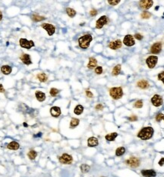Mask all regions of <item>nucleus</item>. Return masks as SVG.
<instances>
[{
  "mask_svg": "<svg viewBox=\"0 0 164 177\" xmlns=\"http://www.w3.org/2000/svg\"><path fill=\"white\" fill-rule=\"evenodd\" d=\"M153 134V129L151 127H145L138 132V137L142 140H148L152 138Z\"/></svg>",
  "mask_w": 164,
  "mask_h": 177,
  "instance_id": "nucleus-1",
  "label": "nucleus"
},
{
  "mask_svg": "<svg viewBox=\"0 0 164 177\" xmlns=\"http://www.w3.org/2000/svg\"><path fill=\"white\" fill-rule=\"evenodd\" d=\"M92 40H93V38L91 35H85L81 37L78 39V44H79L80 47H81L82 49L88 48Z\"/></svg>",
  "mask_w": 164,
  "mask_h": 177,
  "instance_id": "nucleus-2",
  "label": "nucleus"
},
{
  "mask_svg": "<svg viewBox=\"0 0 164 177\" xmlns=\"http://www.w3.org/2000/svg\"><path fill=\"white\" fill-rule=\"evenodd\" d=\"M109 95L113 99L118 100L123 96V91L121 87H113L109 89Z\"/></svg>",
  "mask_w": 164,
  "mask_h": 177,
  "instance_id": "nucleus-3",
  "label": "nucleus"
},
{
  "mask_svg": "<svg viewBox=\"0 0 164 177\" xmlns=\"http://www.w3.org/2000/svg\"><path fill=\"white\" fill-rule=\"evenodd\" d=\"M19 44L21 47L27 49V50H30L31 47L35 46V44L34 43L33 40H28L26 38H21L19 40Z\"/></svg>",
  "mask_w": 164,
  "mask_h": 177,
  "instance_id": "nucleus-4",
  "label": "nucleus"
},
{
  "mask_svg": "<svg viewBox=\"0 0 164 177\" xmlns=\"http://www.w3.org/2000/svg\"><path fill=\"white\" fill-rule=\"evenodd\" d=\"M140 163L141 162H140V159L138 158L134 157L128 159L126 161V165H128V166H130L131 168H137V167H138L139 165H140Z\"/></svg>",
  "mask_w": 164,
  "mask_h": 177,
  "instance_id": "nucleus-5",
  "label": "nucleus"
},
{
  "mask_svg": "<svg viewBox=\"0 0 164 177\" xmlns=\"http://www.w3.org/2000/svg\"><path fill=\"white\" fill-rule=\"evenodd\" d=\"M59 160L61 163L63 164H70L73 161V158L71 155L68 154H63L61 157H59Z\"/></svg>",
  "mask_w": 164,
  "mask_h": 177,
  "instance_id": "nucleus-6",
  "label": "nucleus"
},
{
  "mask_svg": "<svg viewBox=\"0 0 164 177\" xmlns=\"http://www.w3.org/2000/svg\"><path fill=\"white\" fill-rule=\"evenodd\" d=\"M41 27L47 31V33L50 36H52L55 31V28L54 25L49 24V23H43L41 24Z\"/></svg>",
  "mask_w": 164,
  "mask_h": 177,
  "instance_id": "nucleus-7",
  "label": "nucleus"
},
{
  "mask_svg": "<svg viewBox=\"0 0 164 177\" xmlns=\"http://www.w3.org/2000/svg\"><path fill=\"white\" fill-rule=\"evenodd\" d=\"M157 60H158V57L157 56H150L146 60V63H147L148 67L152 69L156 66Z\"/></svg>",
  "mask_w": 164,
  "mask_h": 177,
  "instance_id": "nucleus-8",
  "label": "nucleus"
},
{
  "mask_svg": "<svg viewBox=\"0 0 164 177\" xmlns=\"http://www.w3.org/2000/svg\"><path fill=\"white\" fill-rule=\"evenodd\" d=\"M108 21V19L106 15H103L101 16L99 19L97 21V23H96V28L97 29H100L102 28Z\"/></svg>",
  "mask_w": 164,
  "mask_h": 177,
  "instance_id": "nucleus-9",
  "label": "nucleus"
},
{
  "mask_svg": "<svg viewBox=\"0 0 164 177\" xmlns=\"http://www.w3.org/2000/svg\"><path fill=\"white\" fill-rule=\"evenodd\" d=\"M151 102L152 104L156 106V107H159L163 104V98L160 96L159 95H154L152 98H151Z\"/></svg>",
  "mask_w": 164,
  "mask_h": 177,
  "instance_id": "nucleus-10",
  "label": "nucleus"
},
{
  "mask_svg": "<svg viewBox=\"0 0 164 177\" xmlns=\"http://www.w3.org/2000/svg\"><path fill=\"white\" fill-rule=\"evenodd\" d=\"M161 50H162V44L160 42H157V43H155L151 47L150 52L152 54H159L161 51Z\"/></svg>",
  "mask_w": 164,
  "mask_h": 177,
  "instance_id": "nucleus-11",
  "label": "nucleus"
},
{
  "mask_svg": "<svg viewBox=\"0 0 164 177\" xmlns=\"http://www.w3.org/2000/svg\"><path fill=\"white\" fill-rule=\"evenodd\" d=\"M123 43L126 46H128V47H131V46H133L134 44V38L132 35H127L125 38H124V40H123Z\"/></svg>",
  "mask_w": 164,
  "mask_h": 177,
  "instance_id": "nucleus-12",
  "label": "nucleus"
},
{
  "mask_svg": "<svg viewBox=\"0 0 164 177\" xmlns=\"http://www.w3.org/2000/svg\"><path fill=\"white\" fill-rule=\"evenodd\" d=\"M122 41L120 40H116L115 41H112L109 44V47L112 50H117L122 47Z\"/></svg>",
  "mask_w": 164,
  "mask_h": 177,
  "instance_id": "nucleus-13",
  "label": "nucleus"
},
{
  "mask_svg": "<svg viewBox=\"0 0 164 177\" xmlns=\"http://www.w3.org/2000/svg\"><path fill=\"white\" fill-rule=\"evenodd\" d=\"M20 59L22 61L23 63L25 65H31L32 63V61L31 59V56L27 54H22L20 57Z\"/></svg>",
  "mask_w": 164,
  "mask_h": 177,
  "instance_id": "nucleus-14",
  "label": "nucleus"
},
{
  "mask_svg": "<svg viewBox=\"0 0 164 177\" xmlns=\"http://www.w3.org/2000/svg\"><path fill=\"white\" fill-rule=\"evenodd\" d=\"M51 115L55 118H58L61 115V108L58 106H53L50 108Z\"/></svg>",
  "mask_w": 164,
  "mask_h": 177,
  "instance_id": "nucleus-15",
  "label": "nucleus"
},
{
  "mask_svg": "<svg viewBox=\"0 0 164 177\" xmlns=\"http://www.w3.org/2000/svg\"><path fill=\"white\" fill-rule=\"evenodd\" d=\"M140 6L144 9H149L153 4V1H149V0H144L140 2Z\"/></svg>",
  "mask_w": 164,
  "mask_h": 177,
  "instance_id": "nucleus-16",
  "label": "nucleus"
},
{
  "mask_svg": "<svg viewBox=\"0 0 164 177\" xmlns=\"http://www.w3.org/2000/svg\"><path fill=\"white\" fill-rule=\"evenodd\" d=\"M99 144V140L97 138L94 137H91V138H88V146L90 147H94L98 146Z\"/></svg>",
  "mask_w": 164,
  "mask_h": 177,
  "instance_id": "nucleus-17",
  "label": "nucleus"
},
{
  "mask_svg": "<svg viewBox=\"0 0 164 177\" xmlns=\"http://www.w3.org/2000/svg\"><path fill=\"white\" fill-rule=\"evenodd\" d=\"M141 174L144 177H154L157 176L156 172L153 170H143Z\"/></svg>",
  "mask_w": 164,
  "mask_h": 177,
  "instance_id": "nucleus-18",
  "label": "nucleus"
},
{
  "mask_svg": "<svg viewBox=\"0 0 164 177\" xmlns=\"http://www.w3.org/2000/svg\"><path fill=\"white\" fill-rule=\"evenodd\" d=\"M1 71L4 75H9L12 71V68L8 65H3L1 67Z\"/></svg>",
  "mask_w": 164,
  "mask_h": 177,
  "instance_id": "nucleus-19",
  "label": "nucleus"
},
{
  "mask_svg": "<svg viewBox=\"0 0 164 177\" xmlns=\"http://www.w3.org/2000/svg\"><path fill=\"white\" fill-rule=\"evenodd\" d=\"M137 86H138L139 88L142 89H146L149 88L150 84H149V82H148L147 80L142 79V80H140V81H138V82Z\"/></svg>",
  "mask_w": 164,
  "mask_h": 177,
  "instance_id": "nucleus-20",
  "label": "nucleus"
},
{
  "mask_svg": "<svg viewBox=\"0 0 164 177\" xmlns=\"http://www.w3.org/2000/svg\"><path fill=\"white\" fill-rule=\"evenodd\" d=\"M19 147H20V145L17 141H12L7 146V148L12 150H17L19 149Z\"/></svg>",
  "mask_w": 164,
  "mask_h": 177,
  "instance_id": "nucleus-21",
  "label": "nucleus"
},
{
  "mask_svg": "<svg viewBox=\"0 0 164 177\" xmlns=\"http://www.w3.org/2000/svg\"><path fill=\"white\" fill-rule=\"evenodd\" d=\"M35 96H36V99H37L39 102H40L45 101V99H46V95H45V93L43 92L36 91V92H35Z\"/></svg>",
  "mask_w": 164,
  "mask_h": 177,
  "instance_id": "nucleus-22",
  "label": "nucleus"
},
{
  "mask_svg": "<svg viewBox=\"0 0 164 177\" xmlns=\"http://www.w3.org/2000/svg\"><path fill=\"white\" fill-rule=\"evenodd\" d=\"M97 60L93 57H91L89 59V63L88 64V67L89 69H93L97 66Z\"/></svg>",
  "mask_w": 164,
  "mask_h": 177,
  "instance_id": "nucleus-23",
  "label": "nucleus"
},
{
  "mask_svg": "<svg viewBox=\"0 0 164 177\" xmlns=\"http://www.w3.org/2000/svg\"><path fill=\"white\" fill-rule=\"evenodd\" d=\"M36 77L41 82H46L48 80V77H47L46 74L44 73H40L37 74Z\"/></svg>",
  "mask_w": 164,
  "mask_h": 177,
  "instance_id": "nucleus-24",
  "label": "nucleus"
},
{
  "mask_svg": "<svg viewBox=\"0 0 164 177\" xmlns=\"http://www.w3.org/2000/svg\"><path fill=\"white\" fill-rule=\"evenodd\" d=\"M83 111H84V107H83L81 105H78L74 108V112L75 115H79L82 114Z\"/></svg>",
  "mask_w": 164,
  "mask_h": 177,
  "instance_id": "nucleus-25",
  "label": "nucleus"
},
{
  "mask_svg": "<svg viewBox=\"0 0 164 177\" xmlns=\"http://www.w3.org/2000/svg\"><path fill=\"white\" fill-rule=\"evenodd\" d=\"M117 136H118V134L114 132V133H111V134H107L105 138L108 141H113L115 138H117Z\"/></svg>",
  "mask_w": 164,
  "mask_h": 177,
  "instance_id": "nucleus-26",
  "label": "nucleus"
},
{
  "mask_svg": "<svg viewBox=\"0 0 164 177\" xmlns=\"http://www.w3.org/2000/svg\"><path fill=\"white\" fill-rule=\"evenodd\" d=\"M125 153H126V148L123 147H120L117 148L115 150V155L117 157H120V156L123 155Z\"/></svg>",
  "mask_w": 164,
  "mask_h": 177,
  "instance_id": "nucleus-27",
  "label": "nucleus"
},
{
  "mask_svg": "<svg viewBox=\"0 0 164 177\" xmlns=\"http://www.w3.org/2000/svg\"><path fill=\"white\" fill-rule=\"evenodd\" d=\"M120 71H121V65L120 64H118V65H116L113 68L112 73L113 76H118L120 73Z\"/></svg>",
  "mask_w": 164,
  "mask_h": 177,
  "instance_id": "nucleus-28",
  "label": "nucleus"
},
{
  "mask_svg": "<svg viewBox=\"0 0 164 177\" xmlns=\"http://www.w3.org/2000/svg\"><path fill=\"white\" fill-rule=\"evenodd\" d=\"M80 168H81V172H82L83 173H88V172L90 171V169H91L90 166L88 165V164H82V165L81 166Z\"/></svg>",
  "mask_w": 164,
  "mask_h": 177,
  "instance_id": "nucleus-29",
  "label": "nucleus"
},
{
  "mask_svg": "<svg viewBox=\"0 0 164 177\" xmlns=\"http://www.w3.org/2000/svg\"><path fill=\"white\" fill-rule=\"evenodd\" d=\"M36 156H37V152L35 151V150H31V151H29L28 154H27V157H28V158H29L30 159H31V160L35 159V158L36 157Z\"/></svg>",
  "mask_w": 164,
  "mask_h": 177,
  "instance_id": "nucleus-30",
  "label": "nucleus"
},
{
  "mask_svg": "<svg viewBox=\"0 0 164 177\" xmlns=\"http://www.w3.org/2000/svg\"><path fill=\"white\" fill-rule=\"evenodd\" d=\"M79 122H80L79 119L75 118H72V120H71V121H70V127L72 128H73L77 127V126L79 124Z\"/></svg>",
  "mask_w": 164,
  "mask_h": 177,
  "instance_id": "nucleus-31",
  "label": "nucleus"
},
{
  "mask_svg": "<svg viewBox=\"0 0 164 177\" xmlns=\"http://www.w3.org/2000/svg\"><path fill=\"white\" fill-rule=\"evenodd\" d=\"M31 19H32V20H33L34 21H36V22L41 21H43V20L46 19L45 17H43V16H40V15H35V14H34V15L31 16Z\"/></svg>",
  "mask_w": 164,
  "mask_h": 177,
  "instance_id": "nucleus-32",
  "label": "nucleus"
},
{
  "mask_svg": "<svg viewBox=\"0 0 164 177\" xmlns=\"http://www.w3.org/2000/svg\"><path fill=\"white\" fill-rule=\"evenodd\" d=\"M66 12H67L68 15H69V17H71V18L74 17L75 15H76L75 10H74L73 9H71V8H67V9H66Z\"/></svg>",
  "mask_w": 164,
  "mask_h": 177,
  "instance_id": "nucleus-33",
  "label": "nucleus"
},
{
  "mask_svg": "<svg viewBox=\"0 0 164 177\" xmlns=\"http://www.w3.org/2000/svg\"><path fill=\"white\" fill-rule=\"evenodd\" d=\"M59 90L57 89H55V88H52V89H50V92L51 96H53V97L56 96L59 94Z\"/></svg>",
  "mask_w": 164,
  "mask_h": 177,
  "instance_id": "nucleus-34",
  "label": "nucleus"
},
{
  "mask_svg": "<svg viewBox=\"0 0 164 177\" xmlns=\"http://www.w3.org/2000/svg\"><path fill=\"white\" fill-rule=\"evenodd\" d=\"M142 106H143V101L142 100H138L134 104V107H135L137 108H141Z\"/></svg>",
  "mask_w": 164,
  "mask_h": 177,
  "instance_id": "nucleus-35",
  "label": "nucleus"
},
{
  "mask_svg": "<svg viewBox=\"0 0 164 177\" xmlns=\"http://www.w3.org/2000/svg\"><path fill=\"white\" fill-rule=\"evenodd\" d=\"M151 16V14L148 12H144L141 14V18L142 19H149Z\"/></svg>",
  "mask_w": 164,
  "mask_h": 177,
  "instance_id": "nucleus-36",
  "label": "nucleus"
},
{
  "mask_svg": "<svg viewBox=\"0 0 164 177\" xmlns=\"http://www.w3.org/2000/svg\"><path fill=\"white\" fill-rule=\"evenodd\" d=\"M95 73L98 75L101 74L103 73V68L102 66H97L96 69H95Z\"/></svg>",
  "mask_w": 164,
  "mask_h": 177,
  "instance_id": "nucleus-37",
  "label": "nucleus"
},
{
  "mask_svg": "<svg viewBox=\"0 0 164 177\" xmlns=\"http://www.w3.org/2000/svg\"><path fill=\"white\" fill-rule=\"evenodd\" d=\"M163 119H164V115L163 114H162V113H159V114H157V115L156 116V120H157V121H162Z\"/></svg>",
  "mask_w": 164,
  "mask_h": 177,
  "instance_id": "nucleus-38",
  "label": "nucleus"
},
{
  "mask_svg": "<svg viewBox=\"0 0 164 177\" xmlns=\"http://www.w3.org/2000/svg\"><path fill=\"white\" fill-rule=\"evenodd\" d=\"M158 79H159V80H161V81L164 83V71L163 72H162V73H160L158 75Z\"/></svg>",
  "mask_w": 164,
  "mask_h": 177,
  "instance_id": "nucleus-39",
  "label": "nucleus"
},
{
  "mask_svg": "<svg viewBox=\"0 0 164 177\" xmlns=\"http://www.w3.org/2000/svg\"><path fill=\"white\" fill-rule=\"evenodd\" d=\"M120 2V1L119 0H118V1H108V3H109V5H116L117 4H119Z\"/></svg>",
  "mask_w": 164,
  "mask_h": 177,
  "instance_id": "nucleus-40",
  "label": "nucleus"
},
{
  "mask_svg": "<svg viewBox=\"0 0 164 177\" xmlns=\"http://www.w3.org/2000/svg\"><path fill=\"white\" fill-rule=\"evenodd\" d=\"M103 108V105L102 104H98L95 107V109L96 110H102Z\"/></svg>",
  "mask_w": 164,
  "mask_h": 177,
  "instance_id": "nucleus-41",
  "label": "nucleus"
},
{
  "mask_svg": "<svg viewBox=\"0 0 164 177\" xmlns=\"http://www.w3.org/2000/svg\"><path fill=\"white\" fill-rule=\"evenodd\" d=\"M134 38H135L136 39L139 40L143 39V36H142L141 35H140V34H136V35H134Z\"/></svg>",
  "mask_w": 164,
  "mask_h": 177,
  "instance_id": "nucleus-42",
  "label": "nucleus"
},
{
  "mask_svg": "<svg viewBox=\"0 0 164 177\" xmlns=\"http://www.w3.org/2000/svg\"><path fill=\"white\" fill-rule=\"evenodd\" d=\"M86 96L88 97V98H93V93L91 92V91H86Z\"/></svg>",
  "mask_w": 164,
  "mask_h": 177,
  "instance_id": "nucleus-43",
  "label": "nucleus"
},
{
  "mask_svg": "<svg viewBox=\"0 0 164 177\" xmlns=\"http://www.w3.org/2000/svg\"><path fill=\"white\" fill-rule=\"evenodd\" d=\"M97 11L95 9H92L90 12V15L91 16H95V15H97Z\"/></svg>",
  "mask_w": 164,
  "mask_h": 177,
  "instance_id": "nucleus-44",
  "label": "nucleus"
},
{
  "mask_svg": "<svg viewBox=\"0 0 164 177\" xmlns=\"http://www.w3.org/2000/svg\"><path fill=\"white\" fill-rule=\"evenodd\" d=\"M128 120H129L130 121H137V120H138V118H137V116H135V115H132V116H131V117L128 118Z\"/></svg>",
  "mask_w": 164,
  "mask_h": 177,
  "instance_id": "nucleus-45",
  "label": "nucleus"
},
{
  "mask_svg": "<svg viewBox=\"0 0 164 177\" xmlns=\"http://www.w3.org/2000/svg\"><path fill=\"white\" fill-rule=\"evenodd\" d=\"M0 92L1 93L5 92V89H4V87H3V86L2 84H0Z\"/></svg>",
  "mask_w": 164,
  "mask_h": 177,
  "instance_id": "nucleus-46",
  "label": "nucleus"
},
{
  "mask_svg": "<svg viewBox=\"0 0 164 177\" xmlns=\"http://www.w3.org/2000/svg\"><path fill=\"white\" fill-rule=\"evenodd\" d=\"M159 164L160 165V166H163L164 164V158H162L160 160V162H159Z\"/></svg>",
  "mask_w": 164,
  "mask_h": 177,
  "instance_id": "nucleus-47",
  "label": "nucleus"
},
{
  "mask_svg": "<svg viewBox=\"0 0 164 177\" xmlns=\"http://www.w3.org/2000/svg\"><path fill=\"white\" fill-rule=\"evenodd\" d=\"M42 136V133H38L37 135H34L35 138H37V137H41Z\"/></svg>",
  "mask_w": 164,
  "mask_h": 177,
  "instance_id": "nucleus-48",
  "label": "nucleus"
},
{
  "mask_svg": "<svg viewBox=\"0 0 164 177\" xmlns=\"http://www.w3.org/2000/svg\"><path fill=\"white\" fill-rule=\"evenodd\" d=\"M2 12L0 11V21L2 20Z\"/></svg>",
  "mask_w": 164,
  "mask_h": 177,
  "instance_id": "nucleus-49",
  "label": "nucleus"
},
{
  "mask_svg": "<svg viewBox=\"0 0 164 177\" xmlns=\"http://www.w3.org/2000/svg\"><path fill=\"white\" fill-rule=\"evenodd\" d=\"M24 127H27V124L26 123H24Z\"/></svg>",
  "mask_w": 164,
  "mask_h": 177,
  "instance_id": "nucleus-50",
  "label": "nucleus"
},
{
  "mask_svg": "<svg viewBox=\"0 0 164 177\" xmlns=\"http://www.w3.org/2000/svg\"><path fill=\"white\" fill-rule=\"evenodd\" d=\"M101 177H106V176H101Z\"/></svg>",
  "mask_w": 164,
  "mask_h": 177,
  "instance_id": "nucleus-51",
  "label": "nucleus"
},
{
  "mask_svg": "<svg viewBox=\"0 0 164 177\" xmlns=\"http://www.w3.org/2000/svg\"><path fill=\"white\" fill-rule=\"evenodd\" d=\"M163 120H164V119H163Z\"/></svg>",
  "mask_w": 164,
  "mask_h": 177,
  "instance_id": "nucleus-52",
  "label": "nucleus"
}]
</instances>
